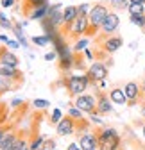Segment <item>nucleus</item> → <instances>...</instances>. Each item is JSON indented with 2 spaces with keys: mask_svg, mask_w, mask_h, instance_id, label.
Returning <instances> with one entry per match:
<instances>
[{
  "mask_svg": "<svg viewBox=\"0 0 145 150\" xmlns=\"http://www.w3.org/2000/svg\"><path fill=\"white\" fill-rule=\"evenodd\" d=\"M99 112H92V122L93 123H97V125H102V118L100 116H97Z\"/></svg>",
  "mask_w": 145,
  "mask_h": 150,
  "instance_id": "72a5a7b5",
  "label": "nucleus"
},
{
  "mask_svg": "<svg viewBox=\"0 0 145 150\" xmlns=\"http://www.w3.org/2000/svg\"><path fill=\"white\" fill-rule=\"evenodd\" d=\"M97 41L100 43V47H102V50L106 54H115L124 45V40H122L120 36H115V34H111V36H102V40H97Z\"/></svg>",
  "mask_w": 145,
  "mask_h": 150,
  "instance_id": "0eeeda50",
  "label": "nucleus"
},
{
  "mask_svg": "<svg viewBox=\"0 0 145 150\" xmlns=\"http://www.w3.org/2000/svg\"><path fill=\"white\" fill-rule=\"evenodd\" d=\"M13 150H31V145L27 143V138H18Z\"/></svg>",
  "mask_w": 145,
  "mask_h": 150,
  "instance_id": "a878e982",
  "label": "nucleus"
},
{
  "mask_svg": "<svg viewBox=\"0 0 145 150\" xmlns=\"http://www.w3.org/2000/svg\"><path fill=\"white\" fill-rule=\"evenodd\" d=\"M84 57H86V59H90V61H93V54H92V50L84 48Z\"/></svg>",
  "mask_w": 145,
  "mask_h": 150,
  "instance_id": "58836bf2",
  "label": "nucleus"
},
{
  "mask_svg": "<svg viewBox=\"0 0 145 150\" xmlns=\"http://www.w3.org/2000/svg\"><path fill=\"white\" fill-rule=\"evenodd\" d=\"M18 86V82H14V81H11V79H7V77H0V97L4 95V93H7V91H13V89H16Z\"/></svg>",
  "mask_w": 145,
  "mask_h": 150,
  "instance_id": "6ab92c4d",
  "label": "nucleus"
},
{
  "mask_svg": "<svg viewBox=\"0 0 145 150\" xmlns=\"http://www.w3.org/2000/svg\"><path fill=\"white\" fill-rule=\"evenodd\" d=\"M88 29H90L88 16H77L75 20L72 22V25L66 27V29H63V30H65V34L68 38H79V36H86Z\"/></svg>",
  "mask_w": 145,
  "mask_h": 150,
  "instance_id": "20e7f679",
  "label": "nucleus"
},
{
  "mask_svg": "<svg viewBox=\"0 0 145 150\" xmlns=\"http://www.w3.org/2000/svg\"><path fill=\"white\" fill-rule=\"evenodd\" d=\"M48 14V6H43V7H38V9H34L27 18L29 20H43V18Z\"/></svg>",
  "mask_w": 145,
  "mask_h": 150,
  "instance_id": "412c9836",
  "label": "nucleus"
},
{
  "mask_svg": "<svg viewBox=\"0 0 145 150\" xmlns=\"http://www.w3.org/2000/svg\"><path fill=\"white\" fill-rule=\"evenodd\" d=\"M124 91H125V97H127V104L129 105H134L138 100H140V95H141V86L138 84V82H134V81H131V82H127L124 86Z\"/></svg>",
  "mask_w": 145,
  "mask_h": 150,
  "instance_id": "9d476101",
  "label": "nucleus"
},
{
  "mask_svg": "<svg viewBox=\"0 0 145 150\" xmlns=\"http://www.w3.org/2000/svg\"><path fill=\"white\" fill-rule=\"evenodd\" d=\"M56 55H58V52L54 50V52H48V54H45V61H52V59H56Z\"/></svg>",
  "mask_w": 145,
  "mask_h": 150,
  "instance_id": "c9c22d12",
  "label": "nucleus"
},
{
  "mask_svg": "<svg viewBox=\"0 0 145 150\" xmlns=\"http://www.w3.org/2000/svg\"><path fill=\"white\" fill-rule=\"evenodd\" d=\"M141 134H143V138H145V123L141 125Z\"/></svg>",
  "mask_w": 145,
  "mask_h": 150,
  "instance_id": "a18cd8bd",
  "label": "nucleus"
},
{
  "mask_svg": "<svg viewBox=\"0 0 145 150\" xmlns=\"http://www.w3.org/2000/svg\"><path fill=\"white\" fill-rule=\"evenodd\" d=\"M48 6V0H23V14L29 16L34 9Z\"/></svg>",
  "mask_w": 145,
  "mask_h": 150,
  "instance_id": "dca6fc26",
  "label": "nucleus"
},
{
  "mask_svg": "<svg viewBox=\"0 0 145 150\" xmlns=\"http://www.w3.org/2000/svg\"><path fill=\"white\" fill-rule=\"evenodd\" d=\"M131 23L133 25H136V27H140V29H145V13L143 14H131Z\"/></svg>",
  "mask_w": 145,
  "mask_h": 150,
  "instance_id": "b1692460",
  "label": "nucleus"
},
{
  "mask_svg": "<svg viewBox=\"0 0 145 150\" xmlns=\"http://www.w3.org/2000/svg\"><path fill=\"white\" fill-rule=\"evenodd\" d=\"M6 132H7V127H2V125H0V148H2V141H4Z\"/></svg>",
  "mask_w": 145,
  "mask_h": 150,
  "instance_id": "f704fd0d",
  "label": "nucleus"
},
{
  "mask_svg": "<svg viewBox=\"0 0 145 150\" xmlns=\"http://www.w3.org/2000/svg\"><path fill=\"white\" fill-rule=\"evenodd\" d=\"M92 84V81H90V77H88V73H84V75H70V77H66V89H68V93L72 97H79V95H82V93L88 89V86Z\"/></svg>",
  "mask_w": 145,
  "mask_h": 150,
  "instance_id": "7ed1b4c3",
  "label": "nucleus"
},
{
  "mask_svg": "<svg viewBox=\"0 0 145 150\" xmlns=\"http://www.w3.org/2000/svg\"><path fill=\"white\" fill-rule=\"evenodd\" d=\"M45 136H38V138H36L32 143H31V150H41L43 148V143H45Z\"/></svg>",
  "mask_w": 145,
  "mask_h": 150,
  "instance_id": "c85d7f7f",
  "label": "nucleus"
},
{
  "mask_svg": "<svg viewBox=\"0 0 145 150\" xmlns=\"http://www.w3.org/2000/svg\"><path fill=\"white\" fill-rule=\"evenodd\" d=\"M32 105H34L36 109H45V107H50L48 100H41V98H36V100H32Z\"/></svg>",
  "mask_w": 145,
  "mask_h": 150,
  "instance_id": "7c9ffc66",
  "label": "nucleus"
},
{
  "mask_svg": "<svg viewBox=\"0 0 145 150\" xmlns=\"http://www.w3.org/2000/svg\"><path fill=\"white\" fill-rule=\"evenodd\" d=\"M143 32H145V29H143Z\"/></svg>",
  "mask_w": 145,
  "mask_h": 150,
  "instance_id": "09e8293b",
  "label": "nucleus"
},
{
  "mask_svg": "<svg viewBox=\"0 0 145 150\" xmlns=\"http://www.w3.org/2000/svg\"><path fill=\"white\" fill-rule=\"evenodd\" d=\"M102 2H111V0H102Z\"/></svg>",
  "mask_w": 145,
  "mask_h": 150,
  "instance_id": "49530a36",
  "label": "nucleus"
},
{
  "mask_svg": "<svg viewBox=\"0 0 145 150\" xmlns=\"http://www.w3.org/2000/svg\"><path fill=\"white\" fill-rule=\"evenodd\" d=\"M22 104H23V100H22V98H14V100L11 102V105H13V107H16V105H22Z\"/></svg>",
  "mask_w": 145,
  "mask_h": 150,
  "instance_id": "ea45409f",
  "label": "nucleus"
},
{
  "mask_svg": "<svg viewBox=\"0 0 145 150\" xmlns=\"http://www.w3.org/2000/svg\"><path fill=\"white\" fill-rule=\"evenodd\" d=\"M16 139H18L16 130L7 129V132H6V136H4V141H2V148H0V150H13V146H14Z\"/></svg>",
  "mask_w": 145,
  "mask_h": 150,
  "instance_id": "a211bd4d",
  "label": "nucleus"
},
{
  "mask_svg": "<svg viewBox=\"0 0 145 150\" xmlns=\"http://www.w3.org/2000/svg\"><path fill=\"white\" fill-rule=\"evenodd\" d=\"M61 118H63L61 109H54V111H52V116H50V123H52V125H58V123L61 122Z\"/></svg>",
  "mask_w": 145,
  "mask_h": 150,
  "instance_id": "c756f323",
  "label": "nucleus"
},
{
  "mask_svg": "<svg viewBox=\"0 0 145 150\" xmlns=\"http://www.w3.org/2000/svg\"><path fill=\"white\" fill-rule=\"evenodd\" d=\"M118 25H120L118 14H117L115 11H109V14L106 16V20H104L102 25H100V34H102V36H111V34L117 32Z\"/></svg>",
  "mask_w": 145,
  "mask_h": 150,
  "instance_id": "6e6552de",
  "label": "nucleus"
},
{
  "mask_svg": "<svg viewBox=\"0 0 145 150\" xmlns=\"http://www.w3.org/2000/svg\"><path fill=\"white\" fill-rule=\"evenodd\" d=\"M90 9H92V6H90V4H81V6H77V13H79V16H88Z\"/></svg>",
  "mask_w": 145,
  "mask_h": 150,
  "instance_id": "2f4dec72",
  "label": "nucleus"
},
{
  "mask_svg": "<svg viewBox=\"0 0 145 150\" xmlns=\"http://www.w3.org/2000/svg\"><path fill=\"white\" fill-rule=\"evenodd\" d=\"M109 98H111L113 104H118V105L127 104V97H125V91L122 88H113L109 91Z\"/></svg>",
  "mask_w": 145,
  "mask_h": 150,
  "instance_id": "f3484780",
  "label": "nucleus"
},
{
  "mask_svg": "<svg viewBox=\"0 0 145 150\" xmlns=\"http://www.w3.org/2000/svg\"><path fill=\"white\" fill-rule=\"evenodd\" d=\"M56 150H58V148H56Z\"/></svg>",
  "mask_w": 145,
  "mask_h": 150,
  "instance_id": "8fccbe9b",
  "label": "nucleus"
},
{
  "mask_svg": "<svg viewBox=\"0 0 145 150\" xmlns=\"http://www.w3.org/2000/svg\"><path fill=\"white\" fill-rule=\"evenodd\" d=\"M18 64H20V59H18L13 52H9L6 47H0V66H14V68H18Z\"/></svg>",
  "mask_w": 145,
  "mask_h": 150,
  "instance_id": "ddd939ff",
  "label": "nucleus"
},
{
  "mask_svg": "<svg viewBox=\"0 0 145 150\" xmlns=\"http://www.w3.org/2000/svg\"><path fill=\"white\" fill-rule=\"evenodd\" d=\"M95 150H99V148H95Z\"/></svg>",
  "mask_w": 145,
  "mask_h": 150,
  "instance_id": "de8ad7c7",
  "label": "nucleus"
},
{
  "mask_svg": "<svg viewBox=\"0 0 145 150\" xmlns=\"http://www.w3.org/2000/svg\"><path fill=\"white\" fill-rule=\"evenodd\" d=\"M79 145L82 150H95L99 148V138L97 132H84L79 139Z\"/></svg>",
  "mask_w": 145,
  "mask_h": 150,
  "instance_id": "f8f14e48",
  "label": "nucleus"
},
{
  "mask_svg": "<svg viewBox=\"0 0 145 150\" xmlns=\"http://www.w3.org/2000/svg\"><path fill=\"white\" fill-rule=\"evenodd\" d=\"M131 2H138V4H145V0H131Z\"/></svg>",
  "mask_w": 145,
  "mask_h": 150,
  "instance_id": "c03bdc74",
  "label": "nucleus"
},
{
  "mask_svg": "<svg viewBox=\"0 0 145 150\" xmlns=\"http://www.w3.org/2000/svg\"><path fill=\"white\" fill-rule=\"evenodd\" d=\"M68 116H72V118H74V120H77V122H81L82 120V111L79 109V107H70L68 109Z\"/></svg>",
  "mask_w": 145,
  "mask_h": 150,
  "instance_id": "bb28decb",
  "label": "nucleus"
},
{
  "mask_svg": "<svg viewBox=\"0 0 145 150\" xmlns=\"http://www.w3.org/2000/svg\"><path fill=\"white\" fill-rule=\"evenodd\" d=\"M0 77H7V79L14 81L18 84L23 82V73L14 66H0Z\"/></svg>",
  "mask_w": 145,
  "mask_h": 150,
  "instance_id": "4468645a",
  "label": "nucleus"
},
{
  "mask_svg": "<svg viewBox=\"0 0 145 150\" xmlns=\"http://www.w3.org/2000/svg\"><path fill=\"white\" fill-rule=\"evenodd\" d=\"M0 4H2V7H13L14 6V0H2Z\"/></svg>",
  "mask_w": 145,
  "mask_h": 150,
  "instance_id": "e433bc0d",
  "label": "nucleus"
},
{
  "mask_svg": "<svg viewBox=\"0 0 145 150\" xmlns=\"http://www.w3.org/2000/svg\"><path fill=\"white\" fill-rule=\"evenodd\" d=\"M99 150H118L120 146V134L113 127H102L99 132Z\"/></svg>",
  "mask_w": 145,
  "mask_h": 150,
  "instance_id": "f03ea898",
  "label": "nucleus"
},
{
  "mask_svg": "<svg viewBox=\"0 0 145 150\" xmlns=\"http://www.w3.org/2000/svg\"><path fill=\"white\" fill-rule=\"evenodd\" d=\"M88 77L92 82H100V81H106L107 79V73H109V70H107V66L102 63V61H93L92 64H90L88 68Z\"/></svg>",
  "mask_w": 145,
  "mask_h": 150,
  "instance_id": "423d86ee",
  "label": "nucleus"
},
{
  "mask_svg": "<svg viewBox=\"0 0 145 150\" xmlns=\"http://www.w3.org/2000/svg\"><path fill=\"white\" fill-rule=\"evenodd\" d=\"M6 45H7V47H11V48H16V47H18V43H14V41H7Z\"/></svg>",
  "mask_w": 145,
  "mask_h": 150,
  "instance_id": "a19ab883",
  "label": "nucleus"
},
{
  "mask_svg": "<svg viewBox=\"0 0 145 150\" xmlns=\"http://www.w3.org/2000/svg\"><path fill=\"white\" fill-rule=\"evenodd\" d=\"M97 112L99 115H109V112H113V102H111L109 95H106V93H99L97 95Z\"/></svg>",
  "mask_w": 145,
  "mask_h": 150,
  "instance_id": "9b49d317",
  "label": "nucleus"
},
{
  "mask_svg": "<svg viewBox=\"0 0 145 150\" xmlns=\"http://www.w3.org/2000/svg\"><path fill=\"white\" fill-rule=\"evenodd\" d=\"M129 14H143L145 13V4H138V2H131L127 7Z\"/></svg>",
  "mask_w": 145,
  "mask_h": 150,
  "instance_id": "5701e85b",
  "label": "nucleus"
},
{
  "mask_svg": "<svg viewBox=\"0 0 145 150\" xmlns=\"http://www.w3.org/2000/svg\"><path fill=\"white\" fill-rule=\"evenodd\" d=\"M109 14V7L106 6V2H99V4H93L92 9L88 13V20H90V29L86 32V36H95L99 30H100V25L102 22L106 20V16Z\"/></svg>",
  "mask_w": 145,
  "mask_h": 150,
  "instance_id": "f257e3e1",
  "label": "nucleus"
},
{
  "mask_svg": "<svg viewBox=\"0 0 145 150\" xmlns=\"http://www.w3.org/2000/svg\"><path fill=\"white\" fill-rule=\"evenodd\" d=\"M88 45H90V40H86V38H84V40H79V41L74 45V52L79 54V52H82L84 48H88Z\"/></svg>",
  "mask_w": 145,
  "mask_h": 150,
  "instance_id": "cd10ccee",
  "label": "nucleus"
},
{
  "mask_svg": "<svg viewBox=\"0 0 145 150\" xmlns=\"http://www.w3.org/2000/svg\"><path fill=\"white\" fill-rule=\"evenodd\" d=\"M74 105L79 107L82 112H97V97L88 95V93H82V95L74 98Z\"/></svg>",
  "mask_w": 145,
  "mask_h": 150,
  "instance_id": "39448f33",
  "label": "nucleus"
},
{
  "mask_svg": "<svg viewBox=\"0 0 145 150\" xmlns=\"http://www.w3.org/2000/svg\"><path fill=\"white\" fill-rule=\"evenodd\" d=\"M0 27H4V29H13V25H11V22L7 20V18L0 13Z\"/></svg>",
  "mask_w": 145,
  "mask_h": 150,
  "instance_id": "473e14b6",
  "label": "nucleus"
},
{
  "mask_svg": "<svg viewBox=\"0 0 145 150\" xmlns=\"http://www.w3.org/2000/svg\"><path fill=\"white\" fill-rule=\"evenodd\" d=\"M77 16H79V13H77V6H66V7L63 9V29L70 27L72 22H74Z\"/></svg>",
  "mask_w": 145,
  "mask_h": 150,
  "instance_id": "2eb2a0df",
  "label": "nucleus"
},
{
  "mask_svg": "<svg viewBox=\"0 0 145 150\" xmlns=\"http://www.w3.org/2000/svg\"><path fill=\"white\" fill-rule=\"evenodd\" d=\"M141 116H143V118H145V104H143V105H141Z\"/></svg>",
  "mask_w": 145,
  "mask_h": 150,
  "instance_id": "37998d69",
  "label": "nucleus"
},
{
  "mask_svg": "<svg viewBox=\"0 0 145 150\" xmlns=\"http://www.w3.org/2000/svg\"><path fill=\"white\" fill-rule=\"evenodd\" d=\"M72 66H75V57H74V54H66V55H63V57H59V70H63V71H68Z\"/></svg>",
  "mask_w": 145,
  "mask_h": 150,
  "instance_id": "aec40b11",
  "label": "nucleus"
},
{
  "mask_svg": "<svg viewBox=\"0 0 145 150\" xmlns=\"http://www.w3.org/2000/svg\"><path fill=\"white\" fill-rule=\"evenodd\" d=\"M77 130V120H74L72 116H63L61 122L56 125V132L58 136H72Z\"/></svg>",
  "mask_w": 145,
  "mask_h": 150,
  "instance_id": "1a4fd4ad",
  "label": "nucleus"
},
{
  "mask_svg": "<svg viewBox=\"0 0 145 150\" xmlns=\"http://www.w3.org/2000/svg\"><path fill=\"white\" fill-rule=\"evenodd\" d=\"M31 41H32L34 45H38V47H45V45H48V43L52 41V38H50V36H34Z\"/></svg>",
  "mask_w": 145,
  "mask_h": 150,
  "instance_id": "393cba45",
  "label": "nucleus"
},
{
  "mask_svg": "<svg viewBox=\"0 0 145 150\" xmlns=\"http://www.w3.org/2000/svg\"><path fill=\"white\" fill-rule=\"evenodd\" d=\"M140 86H141V91H143V93H145V79H143V81H141V82H140Z\"/></svg>",
  "mask_w": 145,
  "mask_h": 150,
  "instance_id": "79ce46f5",
  "label": "nucleus"
},
{
  "mask_svg": "<svg viewBox=\"0 0 145 150\" xmlns=\"http://www.w3.org/2000/svg\"><path fill=\"white\" fill-rule=\"evenodd\" d=\"M66 150H82V148H81V145H79V143H70Z\"/></svg>",
  "mask_w": 145,
  "mask_h": 150,
  "instance_id": "4c0bfd02",
  "label": "nucleus"
},
{
  "mask_svg": "<svg viewBox=\"0 0 145 150\" xmlns=\"http://www.w3.org/2000/svg\"><path fill=\"white\" fill-rule=\"evenodd\" d=\"M129 4H131V0H111L109 7L115 9V11H120V9H127Z\"/></svg>",
  "mask_w": 145,
  "mask_h": 150,
  "instance_id": "4be33fe9",
  "label": "nucleus"
}]
</instances>
